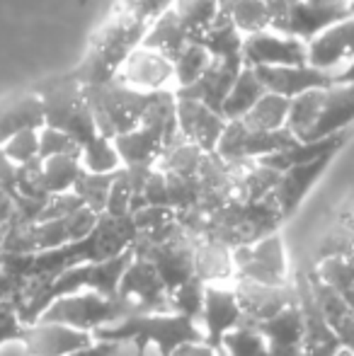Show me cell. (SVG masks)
<instances>
[{"instance_id":"cell-1","label":"cell","mask_w":354,"mask_h":356,"mask_svg":"<svg viewBox=\"0 0 354 356\" xmlns=\"http://www.w3.org/2000/svg\"><path fill=\"white\" fill-rule=\"evenodd\" d=\"M92 339L112 344H129L136 352L153 356H172L182 344L204 342L197 320L177 313H136L114 325L92 332Z\"/></svg>"},{"instance_id":"cell-2","label":"cell","mask_w":354,"mask_h":356,"mask_svg":"<svg viewBox=\"0 0 354 356\" xmlns=\"http://www.w3.org/2000/svg\"><path fill=\"white\" fill-rule=\"evenodd\" d=\"M34 90L42 99L44 127L68 134L81 148L92 141L95 136H99L88 107L86 90L73 75L49 78L44 83L34 85Z\"/></svg>"},{"instance_id":"cell-3","label":"cell","mask_w":354,"mask_h":356,"mask_svg":"<svg viewBox=\"0 0 354 356\" xmlns=\"http://www.w3.org/2000/svg\"><path fill=\"white\" fill-rule=\"evenodd\" d=\"M136 313H141V310L131 300H124L119 296L109 298V296L83 291V293L61 296V298L51 300L44 308V313L39 315L37 323H56L92 334L97 330L107 327V325H114Z\"/></svg>"},{"instance_id":"cell-4","label":"cell","mask_w":354,"mask_h":356,"mask_svg":"<svg viewBox=\"0 0 354 356\" xmlns=\"http://www.w3.org/2000/svg\"><path fill=\"white\" fill-rule=\"evenodd\" d=\"M236 279L262 286H284L289 277L287 248L279 233L267 235L252 245L231 250Z\"/></svg>"},{"instance_id":"cell-5","label":"cell","mask_w":354,"mask_h":356,"mask_svg":"<svg viewBox=\"0 0 354 356\" xmlns=\"http://www.w3.org/2000/svg\"><path fill=\"white\" fill-rule=\"evenodd\" d=\"M134 254L138 259H146L158 272L168 296L177 286L187 284L194 279V238L192 235H179L168 243H148L143 238H136L134 243Z\"/></svg>"},{"instance_id":"cell-6","label":"cell","mask_w":354,"mask_h":356,"mask_svg":"<svg viewBox=\"0 0 354 356\" xmlns=\"http://www.w3.org/2000/svg\"><path fill=\"white\" fill-rule=\"evenodd\" d=\"M241 51L243 63L250 68L301 66L306 63V39L265 29V32L248 34L243 39Z\"/></svg>"},{"instance_id":"cell-7","label":"cell","mask_w":354,"mask_h":356,"mask_svg":"<svg viewBox=\"0 0 354 356\" xmlns=\"http://www.w3.org/2000/svg\"><path fill=\"white\" fill-rule=\"evenodd\" d=\"M241 323H243V310L233 286L226 284L204 286V305H202V315H199V327H202L204 344H209V347L218 352L221 339L231 330H236Z\"/></svg>"},{"instance_id":"cell-8","label":"cell","mask_w":354,"mask_h":356,"mask_svg":"<svg viewBox=\"0 0 354 356\" xmlns=\"http://www.w3.org/2000/svg\"><path fill=\"white\" fill-rule=\"evenodd\" d=\"M114 80L143 95L168 92V85L175 80V68H172L170 58L163 54L146 47H136L122 63Z\"/></svg>"},{"instance_id":"cell-9","label":"cell","mask_w":354,"mask_h":356,"mask_svg":"<svg viewBox=\"0 0 354 356\" xmlns=\"http://www.w3.org/2000/svg\"><path fill=\"white\" fill-rule=\"evenodd\" d=\"M354 61V15L328 24L306 42V63L323 73L335 71L342 63Z\"/></svg>"},{"instance_id":"cell-10","label":"cell","mask_w":354,"mask_h":356,"mask_svg":"<svg viewBox=\"0 0 354 356\" xmlns=\"http://www.w3.org/2000/svg\"><path fill=\"white\" fill-rule=\"evenodd\" d=\"M119 298L131 300L141 313H170V298L151 262L134 254L117 291Z\"/></svg>"},{"instance_id":"cell-11","label":"cell","mask_w":354,"mask_h":356,"mask_svg":"<svg viewBox=\"0 0 354 356\" xmlns=\"http://www.w3.org/2000/svg\"><path fill=\"white\" fill-rule=\"evenodd\" d=\"M354 122V83H332L323 88L316 122L311 124L301 141H323V138L345 134Z\"/></svg>"},{"instance_id":"cell-12","label":"cell","mask_w":354,"mask_h":356,"mask_svg":"<svg viewBox=\"0 0 354 356\" xmlns=\"http://www.w3.org/2000/svg\"><path fill=\"white\" fill-rule=\"evenodd\" d=\"M175 114H177V131L184 141L194 143L204 155L216 153V145L223 136L226 119L221 114L211 112L197 99L175 97Z\"/></svg>"},{"instance_id":"cell-13","label":"cell","mask_w":354,"mask_h":356,"mask_svg":"<svg viewBox=\"0 0 354 356\" xmlns=\"http://www.w3.org/2000/svg\"><path fill=\"white\" fill-rule=\"evenodd\" d=\"M95 342L90 332L66 327L56 323H32L24 325L19 344L24 347L27 356H68L78 349Z\"/></svg>"},{"instance_id":"cell-14","label":"cell","mask_w":354,"mask_h":356,"mask_svg":"<svg viewBox=\"0 0 354 356\" xmlns=\"http://www.w3.org/2000/svg\"><path fill=\"white\" fill-rule=\"evenodd\" d=\"M332 158L335 155H325V158H318L313 163H303V165H293V168L284 170L279 175L277 189L272 194V202L277 207L282 220L291 218L296 213V209L303 204V199L308 197V192L313 189V184L325 175V170L330 168Z\"/></svg>"},{"instance_id":"cell-15","label":"cell","mask_w":354,"mask_h":356,"mask_svg":"<svg viewBox=\"0 0 354 356\" xmlns=\"http://www.w3.org/2000/svg\"><path fill=\"white\" fill-rule=\"evenodd\" d=\"M233 291H236L238 303H241L243 320H248V323H262V320L274 318V315H279L282 310H287L298 303L296 289L289 284L262 286V284L236 279Z\"/></svg>"},{"instance_id":"cell-16","label":"cell","mask_w":354,"mask_h":356,"mask_svg":"<svg viewBox=\"0 0 354 356\" xmlns=\"http://www.w3.org/2000/svg\"><path fill=\"white\" fill-rule=\"evenodd\" d=\"M44 127V109L37 90L24 88L0 97V145L22 131H37Z\"/></svg>"},{"instance_id":"cell-17","label":"cell","mask_w":354,"mask_h":356,"mask_svg":"<svg viewBox=\"0 0 354 356\" xmlns=\"http://www.w3.org/2000/svg\"><path fill=\"white\" fill-rule=\"evenodd\" d=\"M257 80L262 83L265 92L279 95V97L293 99L298 95L316 88H328L335 83L330 73H323L318 68L301 63V66H274V68H252Z\"/></svg>"},{"instance_id":"cell-18","label":"cell","mask_w":354,"mask_h":356,"mask_svg":"<svg viewBox=\"0 0 354 356\" xmlns=\"http://www.w3.org/2000/svg\"><path fill=\"white\" fill-rule=\"evenodd\" d=\"M260 334L265 337L267 356H298L306 339V318H303L301 305L282 310L279 315L262 323H252Z\"/></svg>"},{"instance_id":"cell-19","label":"cell","mask_w":354,"mask_h":356,"mask_svg":"<svg viewBox=\"0 0 354 356\" xmlns=\"http://www.w3.org/2000/svg\"><path fill=\"white\" fill-rule=\"evenodd\" d=\"M296 293L298 305L303 310V318H306V339H303V349L298 356H337L342 347L335 334H332V330L325 325L323 315L318 313L316 300H313L306 279H301V286H298Z\"/></svg>"},{"instance_id":"cell-20","label":"cell","mask_w":354,"mask_h":356,"mask_svg":"<svg viewBox=\"0 0 354 356\" xmlns=\"http://www.w3.org/2000/svg\"><path fill=\"white\" fill-rule=\"evenodd\" d=\"M194 277L204 286L236 279L231 250L214 240H194Z\"/></svg>"},{"instance_id":"cell-21","label":"cell","mask_w":354,"mask_h":356,"mask_svg":"<svg viewBox=\"0 0 354 356\" xmlns=\"http://www.w3.org/2000/svg\"><path fill=\"white\" fill-rule=\"evenodd\" d=\"M112 141H114V148H117L119 158H122V168H138V165H151V168H156L158 158H161L163 148H166L163 138L146 127L119 134Z\"/></svg>"},{"instance_id":"cell-22","label":"cell","mask_w":354,"mask_h":356,"mask_svg":"<svg viewBox=\"0 0 354 356\" xmlns=\"http://www.w3.org/2000/svg\"><path fill=\"white\" fill-rule=\"evenodd\" d=\"M189 42H192V39H189L187 29L179 24L177 15L172 13V8H170L163 17H158L156 22L148 27L141 47L153 49V51L163 54V56H168L170 61H175L177 54L182 51Z\"/></svg>"},{"instance_id":"cell-23","label":"cell","mask_w":354,"mask_h":356,"mask_svg":"<svg viewBox=\"0 0 354 356\" xmlns=\"http://www.w3.org/2000/svg\"><path fill=\"white\" fill-rule=\"evenodd\" d=\"M265 95V88L257 80L255 71L250 66H243V71L238 73L233 88L228 90L226 99L221 104V117L226 122H241L252 107H255L257 99Z\"/></svg>"},{"instance_id":"cell-24","label":"cell","mask_w":354,"mask_h":356,"mask_svg":"<svg viewBox=\"0 0 354 356\" xmlns=\"http://www.w3.org/2000/svg\"><path fill=\"white\" fill-rule=\"evenodd\" d=\"M289 104H291V99L265 92L241 122L252 131H282V129H287Z\"/></svg>"},{"instance_id":"cell-25","label":"cell","mask_w":354,"mask_h":356,"mask_svg":"<svg viewBox=\"0 0 354 356\" xmlns=\"http://www.w3.org/2000/svg\"><path fill=\"white\" fill-rule=\"evenodd\" d=\"M81 175V155H56V158L42 160V182L49 197L73 192Z\"/></svg>"},{"instance_id":"cell-26","label":"cell","mask_w":354,"mask_h":356,"mask_svg":"<svg viewBox=\"0 0 354 356\" xmlns=\"http://www.w3.org/2000/svg\"><path fill=\"white\" fill-rule=\"evenodd\" d=\"M172 13L177 15L179 24L187 29L189 39H199L218 17V0H175Z\"/></svg>"},{"instance_id":"cell-27","label":"cell","mask_w":354,"mask_h":356,"mask_svg":"<svg viewBox=\"0 0 354 356\" xmlns=\"http://www.w3.org/2000/svg\"><path fill=\"white\" fill-rule=\"evenodd\" d=\"M81 165L86 172L92 175H114L122 170V158H119L112 138L95 136L81 148Z\"/></svg>"},{"instance_id":"cell-28","label":"cell","mask_w":354,"mask_h":356,"mask_svg":"<svg viewBox=\"0 0 354 356\" xmlns=\"http://www.w3.org/2000/svg\"><path fill=\"white\" fill-rule=\"evenodd\" d=\"M221 356H267V344L265 337L260 334V330L252 323L243 320L236 330L226 334L221 339V347H218Z\"/></svg>"},{"instance_id":"cell-29","label":"cell","mask_w":354,"mask_h":356,"mask_svg":"<svg viewBox=\"0 0 354 356\" xmlns=\"http://www.w3.org/2000/svg\"><path fill=\"white\" fill-rule=\"evenodd\" d=\"M209 63H211V54H209L199 42H189L187 47L177 54L175 61H172V68H175V83L179 85V90L197 83V80L207 73Z\"/></svg>"},{"instance_id":"cell-30","label":"cell","mask_w":354,"mask_h":356,"mask_svg":"<svg viewBox=\"0 0 354 356\" xmlns=\"http://www.w3.org/2000/svg\"><path fill=\"white\" fill-rule=\"evenodd\" d=\"M117 177L114 175H92V172H86L78 177L76 187H73V194L83 202V207L90 209L92 213L102 216L104 213V207H107V197H109V189H112V182Z\"/></svg>"},{"instance_id":"cell-31","label":"cell","mask_w":354,"mask_h":356,"mask_svg":"<svg viewBox=\"0 0 354 356\" xmlns=\"http://www.w3.org/2000/svg\"><path fill=\"white\" fill-rule=\"evenodd\" d=\"M228 19L243 34H257L272 27V19H269L267 8L262 0H236Z\"/></svg>"},{"instance_id":"cell-32","label":"cell","mask_w":354,"mask_h":356,"mask_svg":"<svg viewBox=\"0 0 354 356\" xmlns=\"http://www.w3.org/2000/svg\"><path fill=\"white\" fill-rule=\"evenodd\" d=\"M168 298H170V313L184 315V318L199 323V315H202V305H204V284L197 277L189 279L187 284L177 286Z\"/></svg>"},{"instance_id":"cell-33","label":"cell","mask_w":354,"mask_h":356,"mask_svg":"<svg viewBox=\"0 0 354 356\" xmlns=\"http://www.w3.org/2000/svg\"><path fill=\"white\" fill-rule=\"evenodd\" d=\"M0 153L15 163L17 168L32 163L39 158V129L37 131H22L17 136H13L5 145H0Z\"/></svg>"},{"instance_id":"cell-34","label":"cell","mask_w":354,"mask_h":356,"mask_svg":"<svg viewBox=\"0 0 354 356\" xmlns=\"http://www.w3.org/2000/svg\"><path fill=\"white\" fill-rule=\"evenodd\" d=\"M56 155H81V145L58 129L42 127L39 129V160L56 158Z\"/></svg>"},{"instance_id":"cell-35","label":"cell","mask_w":354,"mask_h":356,"mask_svg":"<svg viewBox=\"0 0 354 356\" xmlns=\"http://www.w3.org/2000/svg\"><path fill=\"white\" fill-rule=\"evenodd\" d=\"M131 202H134L131 184H129L127 172H124V168H122L112 182L107 207H104L102 216H109V218H127V216H131Z\"/></svg>"},{"instance_id":"cell-36","label":"cell","mask_w":354,"mask_h":356,"mask_svg":"<svg viewBox=\"0 0 354 356\" xmlns=\"http://www.w3.org/2000/svg\"><path fill=\"white\" fill-rule=\"evenodd\" d=\"M138 235H151L156 230H163L175 220V211L168 207H143L131 216Z\"/></svg>"},{"instance_id":"cell-37","label":"cell","mask_w":354,"mask_h":356,"mask_svg":"<svg viewBox=\"0 0 354 356\" xmlns=\"http://www.w3.org/2000/svg\"><path fill=\"white\" fill-rule=\"evenodd\" d=\"M175 0H119V8H124L127 13L136 15V17L146 19L148 24H153L158 17L168 13L172 8Z\"/></svg>"},{"instance_id":"cell-38","label":"cell","mask_w":354,"mask_h":356,"mask_svg":"<svg viewBox=\"0 0 354 356\" xmlns=\"http://www.w3.org/2000/svg\"><path fill=\"white\" fill-rule=\"evenodd\" d=\"M22 320L19 313L10 300H0V344L5 342H19L22 337Z\"/></svg>"},{"instance_id":"cell-39","label":"cell","mask_w":354,"mask_h":356,"mask_svg":"<svg viewBox=\"0 0 354 356\" xmlns=\"http://www.w3.org/2000/svg\"><path fill=\"white\" fill-rule=\"evenodd\" d=\"M330 330H332V334L337 337V342H340V347L354 354V308L340 320V323L332 325Z\"/></svg>"},{"instance_id":"cell-40","label":"cell","mask_w":354,"mask_h":356,"mask_svg":"<svg viewBox=\"0 0 354 356\" xmlns=\"http://www.w3.org/2000/svg\"><path fill=\"white\" fill-rule=\"evenodd\" d=\"M15 184H17V165L10 163V160L0 153V192L15 197Z\"/></svg>"},{"instance_id":"cell-41","label":"cell","mask_w":354,"mask_h":356,"mask_svg":"<svg viewBox=\"0 0 354 356\" xmlns=\"http://www.w3.org/2000/svg\"><path fill=\"white\" fill-rule=\"evenodd\" d=\"M119 349H122V344H112V342H90L88 347H83V349H78V352H73V354H68V356H112V354H117Z\"/></svg>"},{"instance_id":"cell-42","label":"cell","mask_w":354,"mask_h":356,"mask_svg":"<svg viewBox=\"0 0 354 356\" xmlns=\"http://www.w3.org/2000/svg\"><path fill=\"white\" fill-rule=\"evenodd\" d=\"M172 356H221V354L204 342H192V344H182L179 349H175Z\"/></svg>"},{"instance_id":"cell-43","label":"cell","mask_w":354,"mask_h":356,"mask_svg":"<svg viewBox=\"0 0 354 356\" xmlns=\"http://www.w3.org/2000/svg\"><path fill=\"white\" fill-rule=\"evenodd\" d=\"M335 83H354V61L342 68V73L335 75Z\"/></svg>"},{"instance_id":"cell-44","label":"cell","mask_w":354,"mask_h":356,"mask_svg":"<svg viewBox=\"0 0 354 356\" xmlns=\"http://www.w3.org/2000/svg\"><path fill=\"white\" fill-rule=\"evenodd\" d=\"M112 356H134V349L129 347V344H122V349H119L117 354H112Z\"/></svg>"},{"instance_id":"cell-45","label":"cell","mask_w":354,"mask_h":356,"mask_svg":"<svg viewBox=\"0 0 354 356\" xmlns=\"http://www.w3.org/2000/svg\"><path fill=\"white\" fill-rule=\"evenodd\" d=\"M337 356H354V354L347 352V349H340V352H337Z\"/></svg>"}]
</instances>
